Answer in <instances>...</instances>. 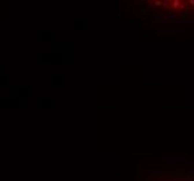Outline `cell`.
I'll return each instance as SVG.
<instances>
[{"instance_id":"obj_1","label":"cell","mask_w":194,"mask_h":181,"mask_svg":"<svg viewBox=\"0 0 194 181\" xmlns=\"http://www.w3.org/2000/svg\"><path fill=\"white\" fill-rule=\"evenodd\" d=\"M140 181H194V171L189 170H152L141 176Z\"/></svg>"},{"instance_id":"obj_2","label":"cell","mask_w":194,"mask_h":181,"mask_svg":"<svg viewBox=\"0 0 194 181\" xmlns=\"http://www.w3.org/2000/svg\"><path fill=\"white\" fill-rule=\"evenodd\" d=\"M162 8L165 10H172V0H162Z\"/></svg>"},{"instance_id":"obj_3","label":"cell","mask_w":194,"mask_h":181,"mask_svg":"<svg viewBox=\"0 0 194 181\" xmlns=\"http://www.w3.org/2000/svg\"><path fill=\"white\" fill-rule=\"evenodd\" d=\"M148 7H149V8H156V7H162V0H155L154 3H151V4H148Z\"/></svg>"},{"instance_id":"obj_4","label":"cell","mask_w":194,"mask_h":181,"mask_svg":"<svg viewBox=\"0 0 194 181\" xmlns=\"http://www.w3.org/2000/svg\"><path fill=\"white\" fill-rule=\"evenodd\" d=\"M180 0H172V10H179L180 7Z\"/></svg>"},{"instance_id":"obj_5","label":"cell","mask_w":194,"mask_h":181,"mask_svg":"<svg viewBox=\"0 0 194 181\" xmlns=\"http://www.w3.org/2000/svg\"><path fill=\"white\" fill-rule=\"evenodd\" d=\"M187 8H189V6H187V0H186V1H182V3H180V7H179V10L186 11Z\"/></svg>"},{"instance_id":"obj_6","label":"cell","mask_w":194,"mask_h":181,"mask_svg":"<svg viewBox=\"0 0 194 181\" xmlns=\"http://www.w3.org/2000/svg\"><path fill=\"white\" fill-rule=\"evenodd\" d=\"M155 0H147V3H148V4H151V3H154Z\"/></svg>"}]
</instances>
